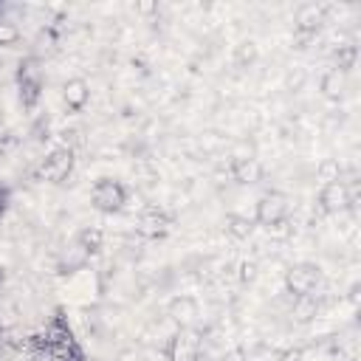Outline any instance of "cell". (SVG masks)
<instances>
[{"label": "cell", "instance_id": "2", "mask_svg": "<svg viewBox=\"0 0 361 361\" xmlns=\"http://www.w3.org/2000/svg\"><path fill=\"white\" fill-rule=\"evenodd\" d=\"M65 164L71 167V156H65V153L54 156V158L48 161V167H45V175H48V178H63V172H65Z\"/></svg>", "mask_w": 361, "mask_h": 361}, {"label": "cell", "instance_id": "1", "mask_svg": "<svg viewBox=\"0 0 361 361\" xmlns=\"http://www.w3.org/2000/svg\"><path fill=\"white\" fill-rule=\"evenodd\" d=\"M96 203H99L102 209H116L118 203H122V189L113 187V184H102V187L96 189Z\"/></svg>", "mask_w": 361, "mask_h": 361}]
</instances>
